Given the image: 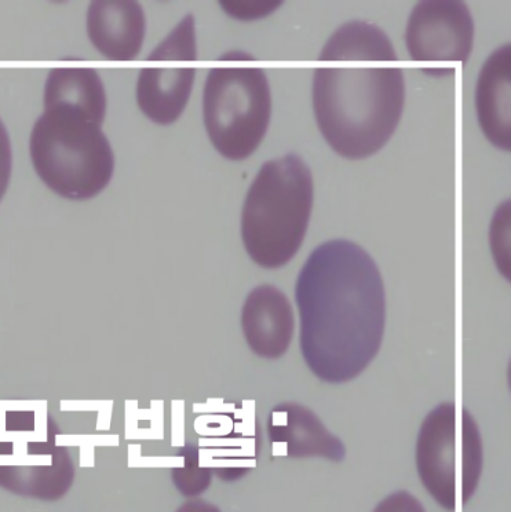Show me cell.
<instances>
[{"label": "cell", "instance_id": "cell-1", "mask_svg": "<svg viewBox=\"0 0 511 512\" xmlns=\"http://www.w3.org/2000/svg\"><path fill=\"white\" fill-rule=\"evenodd\" d=\"M302 356L317 378L348 383L375 360L386 325V295L377 263L349 240L310 254L295 285Z\"/></svg>", "mask_w": 511, "mask_h": 512}, {"label": "cell", "instance_id": "cell-5", "mask_svg": "<svg viewBox=\"0 0 511 512\" xmlns=\"http://www.w3.org/2000/svg\"><path fill=\"white\" fill-rule=\"evenodd\" d=\"M208 138L225 159H247L257 151L272 117V94L264 68L242 51L219 58L203 94Z\"/></svg>", "mask_w": 511, "mask_h": 512}, {"label": "cell", "instance_id": "cell-11", "mask_svg": "<svg viewBox=\"0 0 511 512\" xmlns=\"http://www.w3.org/2000/svg\"><path fill=\"white\" fill-rule=\"evenodd\" d=\"M247 345L265 360L287 353L295 331L294 310L284 292L273 285H259L248 294L242 312Z\"/></svg>", "mask_w": 511, "mask_h": 512}, {"label": "cell", "instance_id": "cell-14", "mask_svg": "<svg viewBox=\"0 0 511 512\" xmlns=\"http://www.w3.org/2000/svg\"><path fill=\"white\" fill-rule=\"evenodd\" d=\"M177 466L171 471L175 488L185 497H197L206 492L211 485L213 470L208 463H203L202 453L195 445L182 448L177 455Z\"/></svg>", "mask_w": 511, "mask_h": 512}, {"label": "cell", "instance_id": "cell-8", "mask_svg": "<svg viewBox=\"0 0 511 512\" xmlns=\"http://www.w3.org/2000/svg\"><path fill=\"white\" fill-rule=\"evenodd\" d=\"M196 60L195 18L189 14L141 69L137 102L148 119L160 126L180 119L191 98Z\"/></svg>", "mask_w": 511, "mask_h": 512}, {"label": "cell", "instance_id": "cell-15", "mask_svg": "<svg viewBox=\"0 0 511 512\" xmlns=\"http://www.w3.org/2000/svg\"><path fill=\"white\" fill-rule=\"evenodd\" d=\"M13 153L12 142L7 133L5 124L0 119V201L9 188L10 177H12Z\"/></svg>", "mask_w": 511, "mask_h": 512}, {"label": "cell", "instance_id": "cell-13", "mask_svg": "<svg viewBox=\"0 0 511 512\" xmlns=\"http://www.w3.org/2000/svg\"><path fill=\"white\" fill-rule=\"evenodd\" d=\"M511 46L495 50L481 69L476 87L478 123L488 141L511 149Z\"/></svg>", "mask_w": 511, "mask_h": 512}, {"label": "cell", "instance_id": "cell-12", "mask_svg": "<svg viewBox=\"0 0 511 512\" xmlns=\"http://www.w3.org/2000/svg\"><path fill=\"white\" fill-rule=\"evenodd\" d=\"M145 13L133 0H100L87 12V34L93 46L111 61H133L145 39Z\"/></svg>", "mask_w": 511, "mask_h": 512}, {"label": "cell", "instance_id": "cell-9", "mask_svg": "<svg viewBox=\"0 0 511 512\" xmlns=\"http://www.w3.org/2000/svg\"><path fill=\"white\" fill-rule=\"evenodd\" d=\"M474 42V21L465 2L425 0L412 10L405 31L408 53L426 75H454L465 67Z\"/></svg>", "mask_w": 511, "mask_h": 512}, {"label": "cell", "instance_id": "cell-7", "mask_svg": "<svg viewBox=\"0 0 511 512\" xmlns=\"http://www.w3.org/2000/svg\"><path fill=\"white\" fill-rule=\"evenodd\" d=\"M483 464L480 430L466 408L447 402L426 416L416 441V468L441 507L455 511L472 499Z\"/></svg>", "mask_w": 511, "mask_h": 512}, {"label": "cell", "instance_id": "cell-4", "mask_svg": "<svg viewBox=\"0 0 511 512\" xmlns=\"http://www.w3.org/2000/svg\"><path fill=\"white\" fill-rule=\"evenodd\" d=\"M312 171L298 155L270 160L248 190L242 214L247 254L265 269H279L297 255L312 214Z\"/></svg>", "mask_w": 511, "mask_h": 512}, {"label": "cell", "instance_id": "cell-17", "mask_svg": "<svg viewBox=\"0 0 511 512\" xmlns=\"http://www.w3.org/2000/svg\"><path fill=\"white\" fill-rule=\"evenodd\" d=\"M175 512H221V510H219L217 506H214V504L208 503V501L193 499L186 501V503L182 504Z\"/></svg>", "mask_w": 511, "mask_h": 512}, {"label": "cell", "instance_id": "cell-2", "mask_svg": "<svg viewBox=\"0 0 511 512\" xmlns=\"http://www.w3.org/2000/svg\"><path fill=\"white\" fill-rule=\"evenodd\" d=\"M313 109L327 144L349 160L381 151L399 126L405 104L403 68L377 25L350 21L319 56Z\"/></svg>", "mask_w": 511, "mask_h": 512}, {"label": "cell", "instance_id": "cell-10", "mask_svg": "<svg viewBox=\"0 0 511 512\" xmlns=\"http://www.w3.org/2000/svg\"><path fill=\"white\" fill-rule=\"evenodd\" d=\"M268 434L275 456L290 459L324 457L331 462H342L346 456L343 442L327 430L316 413L294 402L272 409Z\"/></svg>", "mask_w": 511, "mask_h": 512}, {"label": "cell", "instance_id": "cell-16", "mask_svg": "<svg viewBox=\"0 0 511 512\" xmlns=\"http://www.w3.org/2000/svg\"><path fill=\"white\" fill-rule=\"evenodd\" d=\"M374 512H426L421 501L408 492H397L386 497Z\"/></svg>", "mask_w": 511, "mask_h": 512}, {"label": "cell", "instance_id": "cell-6", "mask_svg": "<svg viewBox=\"0 0 511 512\" xmlns=\"http://www.w3.org/2000/svg\"><path fill=\"white\" fill-rule=\"evenodd\" d=\"M49 413L0 407V488L21 497L57 501L75 481V466Z\"/></svg>", "mask_w": 511, "mask_h": 512}, {"label": "cell", "instance_id": "cell-3", "mask_svg": "<svg viewBox=\"0 0 511 512\" xmlns=\"http://www.w3.org/2000/svg\"><path fill=\"white\" fill-rule=\"evenodd\" d=\"M105 116L107 109L45 100L29 153L36 174L58 196L93 199L111 182L115 155L101 128Z\"/></svg>", "mask_w": 511, "mask_h": 512}]
</instances>
